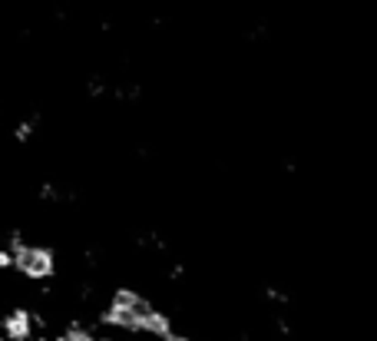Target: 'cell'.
Segmentation results:
<instances>
[{"label": "cell", "instance_id": "7c38bea8", "mask_svg": "<svg viewBox=\"0 0 377 341\" xmlns=\"http://www.w3.org/2000/svg\"><path fill=\"white\" fill-rule=\"evenodd\" d=\"M0 335H4V318H0Z\"/></svg>", "mask_w": 377, "mask_h": 341}, {"label": "cell", "instance_id": "8fae6325", "mask_svg": "<svg viewBox=\"0 0 377 341\" xmlns=\"http://www.w3.org/2000/svg\"><path fill=\"white\" fill-rule=\"evenodd\" d=\"M99 341H119V338H113V335H103V338H99Z\"/></svg>", "mask_w": 377, "mask_h": 341}, {"label": "cell", "instance_id": "30bf717a", "mask_svg": "<svg viewBox=\"0 0 377 341\" xmlns=\"http://www.w3.org/2000/svg\"><path fill=\"white\" fill-rule=\"evenodd\" d=\"M166 341H195V338H189V335H169Z\"/></svg>", "mask_w": 377, "mask_h": 341}, {"label": "cell", "instance_id": "8992f818", "mask_svg": "<svg viewBox=\"0 0 377 341\" xmlns=\"http://www.w3.org/2000/svg\"><path fill=\"white\" fill-rule=\"evenodd\" d=\"M37 120H40V116H30V120L17 123V126H13V140H17V143H27L33 136V130H37Z\"/></svg>", "mask_w": 377, "mask_h": 341}, {"label": "cell", "instance_id": "4fadbf2b", "mask_svg": "<svg viewBox=\"0 0 377 341\" xmlns=\"http://www.w3.org/2000/svg\"><path fill=\"white\" fill-rule=\"evenodd\" d=\"M0 341H7V338H0Z\"/></svg>", "mask_w": 377, "mask_h": 341}, {"label": "cell", "instance_id": "6da1fadb", "mask_svg": "<svg viewBox=\"0 0 377 341\" xmlns=\"http://www.w3.org/2000/svg\"><path fill=\"white\" fill-rule=\"evenodd\" d=\"M152 311V305L136 292V288H116L106 309L99 311V325L113 331H126V335H142V321Z\"/></svg>", "mask_w": 377, "mask_h": 341}, {"label": "cell", "instance_id": "ba28073f", "mask_svg": "<svg viewBox=\"0 0 377 341\" xmlns=\"http://www.w3.org/2000/svg\"><path fill=\"white\" fill-rule=\"evenodd\" d=\"M40 199H44V202H56V199H60V189H56L54 182H44V186H40Z\"/></svg>", "mask_w": 377, "mask_h": 341}, {"label": "cell", "instance_id": "277c9868", "mask_svg": "<svg viewBox=\"0 0 377 341\" xmlns=\"http://www.w3.org/2000/svg\"><path fill=\"white\" fill-rule=\"evenodd\" d=\"M142 335L166 341L169 335H175V331H173V318H169L166 311H156V309H152L149 315H146V321H142Z\"/></svg>", "mask_w": 377, "mask_h": 341}, {"label": "cell", "instance_id": "3957f363", "mask_svg": "<svg viewBox=\"0 0 377 341\" xmlns=\"http://www.w3.org/2000/svg\"><path fill=\"white\" fill-rule=\"evenodd\" d=\"M37 325H33V311L30 309H11L4 315V338L7 341H30Z\"/></svg>", "mask_w": 377, "mask_h": 341}, {"label": "cell", "instance_id": "5b68a950", "mask_svg": "<svg viewBox=\"0 0 377 341\" xmlns=\"http://www.w3.org/2000/svg\"><path fill=\"white\" fill-rule=\"evenodd\" d=\"M54 341H99L93 331L87 328V325H80V321H73V325H66L60 335H56Z\"/></svg>", "mask_w": 377, "mask_h": 341}, {"label": "cell", "instance_id": "52a82bcc", "mask_svg": "<svg viewBox=\"0 0 377 341\" xmlns=\"http://www.w3.org/2000/svg\"><path fill=\"white\" fill-rule=\"evenodd\" d=\"M0 272H13V252L7 245H0Z\"/></svg>", "mask_w": 377, "mask_h": 341}, {"label": "cell", "instance_id": "7a4b0ae2", "mask_svg": "<svg viewBox=\"0 0 377 341\" xmlns=\"http://www.w3.org/2000/svg\"><path fill=\"white\" fill-rule=\"evenodd\" d=\"M13 252V272H20L27 282H44L56 275V252L47 245H17Z\"/></svg>", "mask_w": 377, "mask_h": 341}, {"label": "cell", "instance_id": "9c48e42d", "mask_svg": "<svg viewBox=\"0 0 377 341\" xmlns=\"http://www.w3.org/2000/svg\"><path fill=\"white\" fill-rule=\"evenodd\" d=\"M103 93H106V80L93 77L89 80V97H103Z\"/></svg>", "mask_w": 377, "mask_h": 341}]
</instances>
